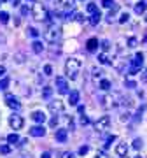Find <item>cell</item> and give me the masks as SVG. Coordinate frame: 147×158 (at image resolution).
Instances as JSON below:
<instances>
[{
	"label": "cell",
	"mask_w": 147,
	"mask_h": 158,
	"mask_svg": "<svg viewBox=\"0 0 147 158\" xmlns=\"http://www.w3.org/2000/svg\"><path fill=\"white\" fill-rule=\"evenodd\" d=\"M79 91L77 90H72L70 93H68V102H70V106H77L79 104Z\"/></svg>",
	"instance_id": "7c38bea8"
},
{
	"label": "cell",
	"mask_w": 147,
	"mask_h": 158,
	"mask_svg": "<svg viewBox=\"0 0 147 158\" xmlns=\"http://www.w3.org/2000/svg\"><path fill=\"white\" fill-rule=\"evenodd\" d=\"M6 102H7V106H9L11 109H14V111H19V109H21V104H19V100H18V98L12 95V93H7V95H6Z\"/></svg>",
	"instance_id": "ba28073f"
},
{
	"label": "cell",
	"mask_w": 147,
	"mask_h": 158,
	"mask_svg": "<svg viewBox=\"0 0 147 158\" xmlns=\"http://www.w3.org/2000/svg\"><path fill=\"white\" fill-rule=\"evenodd\" d=\"M137 46V39L135 37H130V39H128V48H135Z\"/></svg>",
	"instance_id": "d590c367"
},
{
	"label": "cell",
	"mask_w": 147,
	"mask_h": 158,
	"mask_svg": "<svg viewBox=\"0 0 147 158\" xmlns=\"http://www.w3.org/2000/svg\"><path fill=\"white\" fill-rule=\"evenodd\" d=\"M121 121H130V113L121 114Z\"/></svg>",
	"instance_id": "60d3db41"
},
{
	"label": "cell",
	"mask_w": 147,
	"mask_h": 158,
	"mask_svg": "<svg viewBox=\"0 0 147 158\" xmlns=\"http://www.w3.org/2000/svg\"><path fill=\"white\" fill-rule=\"evenodd\" d=\"M102 49H103V53H105V51H109L110 49V42H109V40H102Z\"/></svg>",
	"instance_id": "f546056e"
},
{
	"label": "cell",
	"mask_w": 147,
	"mask_h": 158,
	"mask_svg": "<svg viewBox=\"0 0 147 158\" xmlns=\"http://www.w3.org/2000/svg\"><path fill=\"white\" fill-rule=\"evenodd\" d=\"M102 6H103V7H107V9H112L116 4H114L112 0H102Z\"/></svg>",
	"instance_id": "f1b7e54d"
},
{
	"label": "cell",
	"mask_w": 147,
	"mask_h": 158,
	"mask_svg": "<svg viewBox=\"0 0 147 158\" xmlns=\"http://www.w3.org/2000/svg\"><path fill=\"white\" fill-rule=\"evenodd\" d=\"M125 158H126V156H125Z\"/></svg>",
	"instance_id": "680465c9"
},
{
	"label": "cell",
	"mask_w": 147,
	"mask_h": 158,
	"mask_svg": "<svg viewBox=\"0 0 147 158\" xmlns=\"http://www.w3.org/2000/svg\"><path fill=\"white\" fill-rule=\"evenodd\" d=\"M44 39L47 40V42H56V40L60 39V28H56V27H49V28L44 32Z\"/></svg>",
	"instance_id": "3957f363"
},
{
	"label": "cell",
	"mask_w": 147,
	"mask_h": 158,
	"mask_svg": "<svg viewBox=\"0 0 147 158\" xmlns=\"http://www.w3.org/2000/svg\"><path fill=\"white\" fill-rule=\"evenodd\" d=\"M88 151H89V146H81L79 148V155H81V156H84Z\"/></svg>",
	"instance_id": "d6a6232c"
},
{
	"label": "cell",
	"mask_w": 147,
	"mask_h": 158,
	"mask_svg": "<svg viewBox=\"0 0 147 158\" xmlns=\"http://www.w3.org/2000/svg\"><path fill=\"white\" fill-rule=\"evenodd\" d=\"M62 158H75V156H74L70 151H67V153H63V156H62Z\"/></svg>",
	"instance_id": "bcb514c9"
},
{
	"label": "cell",
	"mask_w": 147,
	"mask_h": 158,
	"mask_svg": "<svg viewBox=\"0 0 147 158\" xmlns=\"http://www.w3.org/2000/svg\"><path fill=\"white\" fill-rule=\"evenodd\" d=\"M100 21H102V14H100V11H98V12H95V14H91L89 23L93 25V27H96V25H98Z\"/></svg>",
	"instance_id": "e0dca14e"
},
{
	"label": "cell",
	"mask_w": 147,
	"mask_h": 158,
	"mask_svg": "<svg viewBox=\"0 0 147 158\" xmlns=\"http://www.w3.org/2000/svg\"><path fill=\"white\" fill-rule=\"evenodd\" d=\"M86 11L89 12V14H95V12H98V7H96V4H88Z\"/></svg>",
	"instance_id": "d4e9b609"
},
{
	"label": "cell",
	"mask_w": 147,
	"mask_h": 158,
	"mask_svg": "<svg viewBox=\"0 0 147 158\" xmlns=\"http://www.w3.org/2000/svg\"><path fill=\"white\" fill-rule=\"evenodd\" d=\"M145 9H147L145 2H138V4L135 6V12H137V14H144V12H145Z\"/></svg>",
	"instance_id": "ac0fdd59"
},
{
	"label": "cell",
	"mask_w": 147,
	"mask_h": 158,
	"mask_svg": "<svg viewBox=\"0 0 147 158\" xmlns=\"http://www.w3.org/2000/svg\"><path fill=\"white\" fill-rule=\"evenodd\" d=\"M77 111H79V114H84V107H82V106H79V107H77Z\"/></svg>",
	"instance_id": "f907efd6"
},
{
	"label": "cell",
	"mask_w": 147,
	"mask_h": 158,
	"mask_svg": "<svg viewBox=\"0 0 147 158\" xmlns=\"http://www.w3.org/2000/svg\"><path fill=\"white\" fill-rule=\"evenodd\" d=\"M49 125H51V127H56V125H58V118H56V116H54L51 121H49Z\"/></svg>",
	"instance_id": "f6af8a7d"
},
{
	"label": "cell",
	"mask_w": 147,
	"mask_h": 158,
	"mask_svg": "<svg viewBox=\"0 0 147 158\" xmlns=\"http://www.w3.org/2000/svg\"><path fill=\"white\" fill-rule=\"evenodd\" d=\"M9 83H11V81H9V77H4L2 81H0V90H6L7 86H9Z\"/></svg>",
	"instance_id": "83f0119b"
},
{
	"label": "cell",
	"mask_w": 147,
	"mask_h": 158,
	"mask_svg": "<svg viewBox=\"0 0 147 158\" xmlns=\"http://www.w3.org/2000/svg\"><path fill=\"white\" fill-rule=\"evenodd\" d=\"M138 70H140V69L131 67V69H130V76H137V74H138Z\"/></svg>",
	"instance_id": "7bdbcfd3"
},
{
	"label": "cell",
	"mask_w": 147,
	"mask_h": 158,
	"mask_svg": "<svg viewBox=\"0 0 147 158\" xmlns=\"http://www.w3.org/2000/svg\"><path fill=\"white\" fill-rule=\"evenodd\" d=\"M32 2H34V0H32Z\"/></svg>",
	"instance_id": "6f0895ef"
},
{
	"label": "cell",
	"mask_w": 147,
	"mask_h": 158,
	"mask_svg": "<svg viewBox=\"0 0 147 158\" xmlns=\"http://www.w3.org/2000/svg\"><path fill=\"white\" fill-rule=\"evenodd\" d=\"M30 118H32V121L37 125H42L46 121V114L42 113V111H34V113L30 114Z\"/></svg>",
	"instance_id": "30bf717a"
},
{
	"label": "cell",
	"mask_w": 147,
	"mask_h": 158,
	"mask_svg": "<svg viewBox=\"0 0 147 158\" xmlns=\"http://www.w3.org/2000/svg\"><path fill=\"white\" fill-rule=\"evenodd\" d=\"M144 40H145V42H147V35H145V37H144Z\"/></svg>",
	"instance_id": "db71d44e"
},
{
	"label": "cell",
	"mask_w": 147,
	"mask_h": 158,
	"mask_svg": "<svg viewBox=\"0 0 147 158\" xmlns=\"http://www.w3.org/2000/svg\"><path fill=\"white\" fill-rule=\"evenodd\" d=\"M81 70V60L79 58H68L67 62H65V74H67V77L70 79H75L77 77V74Z\"/></svg>",
	"instance_id": "6da1fadb"
},
{
	"label": "cell",
	"mask_w": 147,
	"mask_h": 158,
	"mask_svg": "<svg viewBox=\"0 0 147 158\" xmlns=\"http://www.w3.org/2000/svg\"><path fill=\"white\" fill-rule=\"evenodd\" d=\"M19 2L21 0H12V6H19Z\"/></svg>",
	"instance_id": "816d5d0a"
},
{
	"label": "cell",
	"mask_w": 147,
	"mask_h": 158,
	"mask_svg": "<svg viewBox=\"0 0 147 158\" xmlns=\"http://www.w3.org/2000/svg\"><path fill=\"white\" fill-rule=\"evenodd\" d=\"M86 48H88V51H95L96 48H98V39H96V37H91V39H88V42H86Z\"/></svg>",
	"instance_id": "9a60e30c"
},
{
	"label": "cell",
	"mask_w": 147,
	"mask_h": 158,
	"mask_svg": "<svg viewBox=\"0 0 147 158\" xmlns=\"http://www.w3.org/2000/svg\"><path fill=\"white\" fill-rule=\"evenodd\" d=\"M102 74L103 72H102V70H98L96 67L93 69V77H95V79H100V77H102Z\"/></svg>",
	"instance_id": "1f68e13d"
},
{
	"label": "cell",
	"mask_w": 147,
	"mask_h": 158,
	"mask_svg": "<svg viewBox=\"0 0 147 158\" xmlns=\"http://www.w3.org/2000/svg\"><path fill=\"white\" fill-rule=\"evenodd\" d=\"M26 34H28L30 37H34V39H37V37L40 35V32H39L37 28H34V27H28V30H26Z\"/></svg>",
	"instance_id": "7402d4cb"
},
{
	"label": "cell",
	"mask_w": 147,
	"mask_h": 158,
	"mask_svg": "<svg viewBox=\"0 0 147 158\" xmlns=\"http://www.w3.org/2000/svg\"><path fill=\"white\" fill-rule=\"evenodd\" d=\"M49 111L56 116V114H60V113L65 111V104H63L62 100H51L49 102Z\"/></svg>",
	"instance_id": "8992f818"
},
{
	"label": "cell",
	"mask_w": 147,
	"mask_h": 158,
	"mask_svg": "<svg viewBox=\"0 0 147 158\" xmlns=\"http://www.w3.org/2000/svg\"><path fill=\"white\" fill-rule=\"evenodd\" d=\"M53 74V67L51 65H44V76H51Z\"/></svg>",
	"instance_id": "836d02e7"
},
{
	"label": "cell",
	"mask_w": 147,
	"mask_h": 158,
	"mask_svg": "<svg viewBox=\"0 0 147 158\" xmlns=\"http://www.w3.org/2000/svg\"><path fill=\"white\" fill-rule=\"evenodd\" d=\"M110 128V118L109 116H102V118H98V121L95 123V130L98 132H105V130Z\"/></svg>",
	"instance_id": "5b68a950"
},
{
	"label": "cell",
	"mask_w": 147,
	"mask_h": 158,
	"mask_svg": "<svg viewBox=\"0 0 147 158\" xmlns=\"http://www.w3.org/2000/svg\"><path fill=\"white\" fill-rule=\"evenodd\" d=\"M116 141V135H110L107 139V141H105V148H109V146H112V142Z\"/></svg>",
	"instance_id": "e575fe53"
},
{
	"label": "cell",
	"mask_w": 147,
	"mask_h": 158,
	"mask_svg": "<svg viewBox=\"0 0 147 158\" xmlns=\"http://www.w3.org/2000/svg\"><path fill=\"white\" fill-rule=\"evenodd\" d=\"M125 86H126V88H135L137 83H135V81H125Z\"/></svg>",
	"instance_id": "74e56055"
},
{
	"label": "cell",
	"mask_w": 147,
	"mask_h": 158,
	"mask_svg": "<svg viewBox=\"0 0 147 158\" xmlns=\"http://www.w3.org/2000/svg\"><path fill=\"white\" fill-rule=\"evenodd\" d=\"M142 146H144L142 139H135V141H133V148H135V149H140Z\"/></svg>",
	"instance_id": "4dcf8cb0"
},
{
	"label": "cell",
	"mask_w": 147,
	"mask_h": 158,
	"mask_svg": "<svg viewBox=\"0 0 147 158\" xmlns=\"http://www.w3.org/2000/svg\"><path fill=\"white\" fill-rule=\"evenodd\" d=\"M56 88H58V91H60L62 95H67V93H70V91H68L67 79L63 77V76H56Z\"/></svg>",
	"instance_id": "52a82bcc"
},
{
	"label": "cell",
	"mask_w": 147,
	"mask_h": 158,
	"mask_svg": "<svg viewBox=\"0 0 147 158\" xmlns=\"http://www.w3.org/2000/svg\"><path fill=\"white\" fill-rule=\"evenodd\" d=\"M96 158H109V155L105 151H98L96 153Z\"/></svg>",
	"instance_id": "f35d334b"
},
{
	"label": "cell",
	"mask_w": 147,
	"mask_h": 158,
	"mask_svg": "<svg viewBox=\"0 0 147 158\" xmlns=\"http://www.w3.org/2000/svg\"><path fill=\"white\" fill-rule=\"evenodd\" d=\"M28 134L32 137H44L46 135V128L42 127V125H35V127H32V128L28 130Z\"/></svg>",
	"instance_id": "9c48e42d"
},
{
	"label": "cell",
	"mask_w": 147,
	"mask_h": 158,
	"mask_svg": "<svg viewBox=\"0 0 147 158\" xmlns=\"http://www.w3.org/2000/svg\"><path fill=\"white\" fill-rule=\"evenodd\" d=\"M0 23H9V14H7L6 11H0Z\"/></svg>",
	"instance_id": "cb8c5ba5"
},
{
	"label": "cell",
	"mask_w": 147,
	"mask_h": 158,
	"mask_svg": "<svg viewBox=\"0 0 147 158\" xmlns=\"http://www.w3.org/2000/svg\"><path fill=\"white\" fill-rule=\"evenodd\" d=\"M0 2H9V0H0Z\"/></svg>",
	"instance_id": "11a10c76"
},
{
	"label": "cell",
	"mask_w": 147,
	"mask_h": 158,
	"mask_svg": "<svg viewBox=\"0 0 147 158\" xmlns=\"http://www.w3.org/2000/svg\"><path fill=\"white\" fill-rule=\"evenodd\" d=\"M7 142H9V144H18V142H19L18 134H9V135H7Z\"/></svg>",
	"instance_id": "603a6c76"
},
{
	"label": "cell",
	"mask_w": 147,
	"mask_h": 158,
	"mask_svg": "<svg viewBox=\"0 0 147 158\" xmlns=\"http://www.w3.org/2000/svg\"><path fill=\"white\" fill-rule=\"evenodd\" d=\"M131 65L137 69H140L142 65H144V55L142 53H137L135 56H133V60H131Z\"/></svg>",
	"instance_id": "4fadbf2b"
},
{
	"label": "cell",
	"mask_w": 147,
	"mask_h": 158,
	"mask_svg": "<svg viewBox=\"0 0 147 158\" xmlns=\"http://www.w3.org/2000/svg\"><path fill=\"white\" fill-rule=\"evenodd\" d=\"M98 62L102 63V65H110V60H109V56L105 53H100V55H98Z\"/></svg>",
	"instance_id": "d6986e66"
},
{
	"label": "cell",
	"mask_w": 147,
	"mask_h": 158,
	"mask_svg": "<svg viewBox=\"0 0 147 158\" xmlns=\"http://www.w3.org/2000/svg\"><path fill=\"white\" fill-rule=\"evenodd\" d=\"M32 16H34V19H37V21L47 19V9H46L44 4H34V6H32Z\"/></svg>",
	"instance_id": "7a4b0ae2"
},
{
	"label": "cell",
	"mask_w": 147,
	"mask_h": 158,
	"mask_svg": "<svg viewBox=\"0 0 147 158\" xmlns=\"http://www.w3.org/2000/svg\"><path fill=\"white\" fill-rule=\"evenodd\" d=\"M54 137H56L58 142H65V141H67V137H68V132H67V130H56Z\"/></svg>",
	"instance_id": "5bb4252c"
},
{
	"label": "cell",
	"mask_w": 147,
	"mask_h": 158,
	"mask_svg": "<svg viewBox=\"0 0 147 158\" xmlns=\"http://www.w3.org/2000/svg\"><path fill=\"white\" fill-rule=\"evenodd\" d=\"M0 153H2V155H9V153H11V146L2 144V146H0Z\"/></svg>",
	"instance_id": "4316f807"
},
{
	"label": "cell",
	"mask_w": 147,
	"mask_h": 158,
	"mask_svg": "<svg viewBox=\"0 0 147 158\" xmlns=\"http://www.w3.org/2000/svg\"><path fill=\"white\" fill-rule=\"evenodd\" d=\"M110 81H109V79H102V81H100V88H102L103 91H109L110 90Z\"/></svg>",
	"instance_id": "44dd1931"
},
{
	"label": "cell",
	"mask_w": 147,
	"mask_h": 158,
	"mask_svg": "<svg viewBox=\"0 0 147 158\" xmlns=\"http://www.w3.org/2000/svg\"><path fill=\"white\" fill-rule=\"evenodd\" d=\"M40 158H51V155L46 151V153H42V155H40Z\"/></svg>",
	"instance_id": "681fc988"
},
{
	"label": "cell",
	"mask_w": 147,
	"mask_h": 158,
	"mask_svg": "<svg viewBox=\"0 0 147 158\" xmlns=\"http://www.w3.org/2000/svg\"><path fill=\"white\" fill-rule=\"evenodd\" d=\"M30 11H32V9H30L28 6H23V7H21V14H23V16H26Z\"/></svg>",
	"instance_id": "8d00e7d4"
},
{
	"label": "cell",
	"mask_w": 147,
	"mask_h": 158,
	"mask_svg": "<svg viewBox=\"0 0 147 158\" xmlns=\"http://www.w3.org/2000/svg\"><path fill=\"white\" fill-rule=\"evenodd\" d=\"M116 155L121 156V158H125L126 155H128V146H126V142H121V144L116 146Z\"/></svg>",
	"instance_id": "8fae6325"
},
{
	"label": "cell",
	"mask_w": 147,
	"mask_h": 158,
	"mask_svg": "<svg viewBox=\"0 0 147 158\" xmlns=\"http://www.w3.org/2000/svg\"><path fill=\"white\" fill-rule=\"evenodd\" d=\"M75 19H77V21H84V18H82V14H75Z\"/></svg>",
	"instance_id": "c3c4849f"
},
{
	"label": "cell",
	"mask_w": 147,
	"mask_h": 158,
	"mask_svg": "<svg viewBox=\"0 0 147 158\" xmlns=\"http://www.w3.org/2000/svg\"><path fill=\"white\" fill-rule=\"evenodd\" d=\"M42 49H44V46H42V42H40V40H34V42H32V51H34V53L40 55V53H42Z\"/></svg>",
	"instance_id": "2e32d148"
},
{
	"label": "cell",
	"mask_w": 147,
	"mask_h": 158,
	"mask_svg": "<svg viewBox=\"0 0 147 158\" xmlns=\"http://www.w3.org/2000/svg\"><path fill=\"white\" fill-rule=\"evenodd\" d=\"M128 19H130V14H128V12H123V14L119 16V19H117V21L121 23V25H123V23H126Z\"/></svg>",
	"instance_id": "484cf974"
},
{
	"label": "cell",
	"mask_w": 147,
	"mask_h": 158,
	"mask_svg": "<svg viewBox=\"0 0 147 158\" xmlns=\"http://www.w3.org/2000/svg\"><path fill=\"white\" fill-rule=\"evenodd\" d=\"M23 125H25V121H23V118L19 116V114H12V116H9V127H11L12 130H21Z\"/></svg>",
	"instance_id": "277c9868"
},
{
	"label": "cell",
	"mask_w": 147,
	"mask_h": 158,
	"mask_svg": "<svg viewBox=\"0 0 147 158\" xmlns=\"http://www.w3.org/2000/svg\"><path fill=\"white\" fill-rule=\"evenodd\" d=\"M60 4H63V6H72V0H58Z\"/></svg>",
	"instance_id": "ee69618b"
},
{
	"label": "cell",
	"mask_w": 147,
	"mask_h": 158,
	"mask_svg": "<svg viewBox=\"0 0 147 158\" xmlns=\"http://www.w3.org/2000/svg\"><path fill=\"white\" fill-rule=\"evenodd\" d=\"M145 23H147V16H145Z\"/></svg>",
	"instance_id": "9f6ffc18"
},
{
	"label": "cell",
	"mask_w": 147,
	"mask_h": 158,
	"mask_svg": "<svg viewBox=\"0 0 147 158\" xmlns=\"http://www.w3.org/2000/svg\"><path fill=\"white\" fill-rule=\"evenodd\" d=\"M140 79L142 81H147V69H144V70L140 72Z\"/></svg>",
	"instance_id": "ab89813d"
},
{
	"label": "cell",
	"mask_w": 147,
	"mask_h": 158,
	"mask_svg": "<svg viewBox=\"0 0 147 158\" xmlns=\"http://www.w3.org/2000/svg\"><path fill=\"white\" fill-rule=\"evenodd\" d=\"M89 123V118L88 116H81V125H88Z\"/></svg>",
	"instance_id": "b9f144b4"
},
{
	"label": "cell",
	"mask_w": 147,
	"mask_h": 158,
	"mask_svg": "<svg viewBox=\"0 0 147 158\" xmlns=\"http://www.w3.org/2000/svg\"><path fill=\"white\" fill-rule=\"evenodd\" d=\"M51 95H53V88H51V86H44V90H42V97L49 100V98H51Z\"/></svg>",
	"instance_id": "ffe728a7"
},
{
	"label": "cell",
	"mask_w": 147,
	"mask_h": 158,
	"mask_svg": "<svg viewBox=\"0 0 147 158\" xmlns=\"http://www.w3.org/2000/svg\"><path fill=\"white\" fill-rule=\"evenodd\" d=\"M133 158H142V156H140V155H137V156H133Z\"/></svg>",
	"instance_id": "f5cc1de1"
},
{
	"label": "cell",
	"mask_w": 147,
	"mask_h": 158,
	"mask_svg": "<svg viewBox=\"0 0 147 158\" xmlns=\"http://www.w3.org/2000/svg\"><path fill=\"white\" fill-rule=\"evenodd\" d=\"M4 76H6V67L0 65V77H4Z\"/></svg>",
	"instance_id": "7dc6e473"
}]
</instances>
